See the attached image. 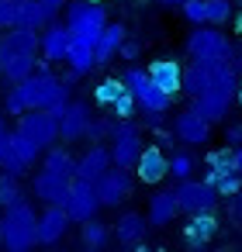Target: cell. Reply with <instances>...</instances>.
<instances>
[{
	"label": "cell",
	"mask_w": 242,
	"mask_h": 252,
	"mask_svg": "<svg viewBox=\"0 0 242 252\" xmlns=\"http://www.w3.org/2000/svg\"><path fill=\"white\" fill-rule=\"evenodd\" d=\"M56 7H49L45 0H21V18H18V28H32V32H45L52 21H56Z\"/></svg>",
	"instance_id": "obj_22"
},
{
	"label": "cell",
	"mask_w": 242,
	"mask_h": 252,
	"mask_svg": "<svg viewBox=\"0 0 242 252\" xmlns=\"http://www.w3.org/2000/svg\"><path fill=\"white\" fill-rule=\"evenodd\" d=\"M239 69H242V49H239Z\"/></svg>",
	"instance_id": "obj_51"
},
{
	"label": "cell",
	"mask_w": 242,
	"mask_h": 252,
	"mask_svg": "<svg viewBox=\"0 0 242 252\" xmlns=\"http://www.w3.org/2000/svg\"><path fill=\"white\" fill-rule=\"evenodd\" d=\"M38 69V56H18V59H4V83H25L32 73Z\"/></svg>",
	"instance_id": "obj_27"
},
{
	"label": "cell",
	"mask_w": 242,
	"mask_h": 252,
	"mask_svg": "<svg viewBox=\"0 0 242 252\" xmlns=\"http://www.w3.org/2000/svg\"><path fill=\"white\" fill-rule=\"evenodd\" d=\"M135 180H138V176H132V169H121V166H114L107 176H101V180H97L101 204H104V207H121V204L132 197V190H135Z\"/></svg>",
	"instance_id": "obj_14"
},
{
	"label": "cell",
	"mask_w": 242,
	"mask_h": 252,
	"mask_svg": "<svg viewBox=\"0 0 242 252\" xmlns=\"http://www.w3.org/2000/svg\"><path fill=\"white\" fill-rule=\"evenodd\" d=\"M94 4H107V0H94Z\"/></svg>",
	"instance_id": "obj_53"
},
{
	"label": "cell",
	"mask_w": 242,
	"mask_h": 252,
	"mask_svg": "<svg viewBox=\"0 0 242 252\" xmlns=\"http://www.w3.org/2000/svg\"><path fill=\"white\" fill-rule=\"evenodd\" d=\"M63 207L69 211V218H73L76 224L97 218V211L104 207V204H101V193H97V183H94V180H80V176H73V187H69V197H66Z\"/></svg>",
	"instance_id": "obj_10"
},
{
	"label": "cell",
	"mask_w": 242,
	"mask_h": 252,
	"mask_svg": "<svg viewBox=\"0 0 242 252\" xmlns=\"http://www.w3.org/2000/svg\"><path fill=\"white\" fill-rule=\"evenodd\" d=\"M173 135H176V142L180 145H187V149H197V145H207L211 142V135H214V121L201 111V107H183V111H176L173 114Z\"/></svg>",
	"instance_id": "obj_7"
},
{
	"label": "cell",
	"mask_w": 242,
	"mask_h": 252,
	"mask_svg": "<svg viewBox=\"0 0 242 252\" xmlns=\"http://www.w3.org/2000/svg\"><path fill=\"white\" fill-rule=\"evenodd\" d=\"M225 142L235 149L242 145V121H225Z\"/></svg>",
	"instance_id": "obj_40"
},
{
	"label": "cell",
	"mask_w": 242,
	"mask_h": 252,
	"mask_svg": "<svg viewBox=\"0 0 242 252\" xmlns=\"http://www.w3.org/2000/svg\"><path fill=\"white\" fill-rule=\"evenodd\" d=\"M11 131H7V114H0V138H7Z\"/></svg>",
	"instance_id": "obj_46"
},
{
	"label": "cell",
	"mask_w": 242,
	"mask_h": 252,
	"mask_svg": "<svg viewBox=\"0 0 242 252\" xmlns=\"http://www.w3.org/2000/svg\"><path fill=\"white\" fill-rule=\"evenodd\" d=\"M114 121H118V118L94 114V121H90V131H87V142H107V138H111V131H114Z\"/></svg>",
	"instance_id": "obj_36"
},
{
	"label": "cell",
	"mask_w": 242,
	"mask_h": 252,
	"mask_svg": "<svg viewBox=\"0 0 242 252\" xmlns=\"http://www.w3.org/2000/svg\"><path fill=\"white\" fill-rule=\"evenodd\" d=\"M232 28H235V35L242 38V14H235V18H232Z\"/></svg>",
	"instance_id": "obj_45"
},
{
	"label": "cell",
	"mask_w": 242,
	"mask_h": 252,
	"mask_svg": "<svg viewBox=\"0 0 242 252\" xmlns=\"http://www.w3.org/2000/svg\"><path fill=\"white\" fill-rule=\"evenodd\" d=\"M183 49H187L190 59H228V63L239 66V52H235V45H232L214 25H194V32L187 35Z\"/></svg>",
	"instance_id": "obj_5"
},
{
	"label": "cell",
	"mask_w": 242,
	"mask_h": 252,
	"mask_svg": "<svg viewBox=\"0 0 242 252\" xmlns=\"http://www.w3.org/2000/svg\"><path fill=\"white\" fill-rule=\"evenodd\" d=\"M204 180H207L221 197H235V193L242 190V176H239V169H228V173H211V169H204Z\"/></svg>",
	"instance_id": "obj_30"
},
{
	"label": "cell",
	"mask_w": 242,
	"mask_h": 252,
	"mask_svg": "<svg viewBox=\"0 0 242 252\" xmlns=\"http://www.w3.org/2000/svg\"><path fill=\"white\" fill-rule=\"evenodd\" d=\"M232 152H235V169H239V176H242V145H235Z\"/></svg>",
	"instance_id": "obj_43"
},
{
	"label": "cell",
	"mask_w": 242,
	"mask_h": 252,
	"mask_svg": "<svg viewBox=\"0 0 242 252\" xmlns=\"http://www.w3.org/2000/svg\"><path fill=\"white\" fill-rule=\"evenodd\" d=\"M32 166L18 156V149H14V142H11V135L7 138H0V173H11V176H25Z\"/></svg>",
	"instance_id": "obj_29"
},
{
	"label": "cell",
	"mask_w": 242,
	"mask_h": 252,
	"mask_svg": "<svg viewBox=\"0 0 242 252\" xmlns=\"http://www.w3.org/2000/svg\"><path fill=\"white\" fill-rule=\"evenodd\" d=\"M228 218L232 221H242V190L235 197H228Z\"/></svg>",
	"instance_id": "obj_42"
},
{
	"label": "cell",
	"mask_w": 242,
	"mask_h": 252,
	"mask_svg": "<svg viewBox=\"0 0 242 252\" xmlns=\"http://www.w3.org/2000/svg\"><path fill=\"white\" fill-rule=\"evenodd\" d=\"M0 80H4V63H0Z\"/></svg>",
	"instance_id": "obj_52"
},
{
	"label": "cell",
	"mask_w": 242,
	"mask_h": 252,
	"mask_svg": "<svg viewBox=\"0 0 242 252\" xmlns=\"http://www.w3.org/2000/svg\"><path fill=\"white\" fill-rule=\"evenodd\" d=\"M11 142H14V149H18V156H21V159H25L28 166H35V162L42 159V149H38V145H35L32 138H25V135H21L18 128L11 131Z\"/></svg>",
	"instance_id": "obj_34"
},
{
	"label": "cell",
	"mask_w": 242,
	"mask_h": 252,
	"mask_svg": "<svg viewBox=\"0 0 242 252\" xmlns=\"http://www.w3.org/2000/svg\"><path fill=\"white\" fill-rule=\"evenodd\" d=\"M63 21L73 32V38H87L94 45L104 35V28L111 25L107 4H94V0H69V4L63 7Z\"/></svg>",
	"instance_id": "obj_4"
},
{
	"label": "cell",
	"mask_w": 242,
	"mask_h": 252,
	"mask_svg": "<svg viewBox=\"0 0 242 252\" xmlns=\"http://www.w3.org/2000/svg\"><path fill=\"white\" fill-rule=\"evenodd\" d=\"M90 104L87 100H69L63 111H59V142L73 145V142H83L87 131H90Z\"/></svg>",
	"instance_id": "obj_11"
},
{
	"label": "cell",
	"mask_w": 242,
	"mask_h": 252,
	"mask_svg": "<svg viewBox=\"0 0 242 252\" xmlns=\"http://www.w3.org/2000/svg\"><path fill=\"white\" fill-rule=\"evenodd\" d=\"M214 235H218V218H214V211H211V214H190V221L183 224V245H187L190 252H201Z\"/></svg>",
	"instance_id": "obj_19"
},
{
	"label": "cell",
	"mask_w": 242,
	"mask_h": 252,
	"mask_svg": "<svg viewBox=\"0 0 242 252\" xmlns=\"http://www.w3.org/2000/svg\"><path fill=\"white\" fill-rule=\"evenodd\" d=\"M42 166L52 169V173H63V176H76V156L69 152L66 142H56L52 149L42 152Z\"/></svg>",
	"instance_id": "obj_26"
},
{
	"label": "cell",
	"mask_w": 242,
	"mask_h": 252,
	"mask_svg": "<svg viewBox=\"0 0 242 252\" xmlns=\"http://www.w3.org/2000/svg\"><path fill=\"white\" fill-rule=\"evenodd\" d=\"M25 193H21V176H11V173H0V207H11L18 204Z\"/></svg>",
	"instance_id": "obj_32"
},
{
	"label": "cell",
	"mask_w": 242,
	"mask_h": 252,
	"mask_svg": "<svg viewBox=\"0 0 242 252\" xmlns=\"http://www.w3.org/2000/svg\"><path fill=\"white\" fill-rule=\"evenodd\" d=\"M0 242L7 252H25L38 245V214L32 207V200H18L11 207H4L0 214Z\"/></svg>",
	"instance_id": "obj_2"
},
{
	"label": "cell",
	"mask_w": 242,
	"mask_h": 252,
	"mask_svg": "<svg viewBox=\"0 0 242 252\" xmlns=\"http://www.w3.org/2000/svg\"><path fill=\"white\" fill-rule=\"evenodd\" d=\"M145 69H149V76H152V80H156V83L170 94V97H173L176 90H183V66H180L176 59L159 56V59H152Z\"/></svg>",
	"instance_id": "obj_20"
},
{
	"label": "cell",
	"mask_w": 242,
	"mask_h": 252,
	"mask_svg": "<svg viewBox=\"0 0 242 252\" xmlns=\"http://www.w3.org/2000/svg\"><path fill=\"white\" fill-rule=\"evenodd\" d=\"M111 169H114V156H111V145H104V142H90L87 152L76 159V176L80 180H94L97 183Z\"/></svg>",
	"instance_id": "obj_15"
},
{
	"label": "cell",
	"mask_w": 242,
	"mask_h": 252,
	"mask_svg": "<svg viewBox=\"0 0 242 252\" xmlns=\"http://www.w3.org/2000/svg\"><path fill=\"white\" fill-rule=\"evenodd\" d=\"M45 4H49V7H56V11H63V7L69 4V0H45Z\"/></svg>",
	"instance_id": "obj_47"
},
{
	"label": "cell",
	"mask_w": 242,
	"mask_h": 252,
	"mask_svg": "<svg viewBox=\"0 0 242 252\" xmlns=\"http://www.w3.org/2000/svg\"><path fill=\"white\" fill-rule=\"evenodd\" d=\"M111 238H114V228H107L97 218H90V221L80 224V249L83 252H104Z\"/></svg>",
	"instance_id": "obj_25"
},
{
	"label": "cell",
	"mask_w": 242,
	"mask_h": 252,
	"mask_svg": "<svg viewBox=\"0 0 242 252\" xmlns=\"http://www.w3.org/2000/svg\"><path fill=\"white\" fill-rule=\"evenodd\" d=\"M111 156H114V166H121V169H132L135 173V166H138V159H142V152H145V138H142V128L135 125V121H114V131H111Z\"/></svg>",
	"instance_id": "obj_6"
},
{
	"label": "cell",
	"mask_w": 242,
	"mask_h": 252,
	"mask_svg": "<svg viewBox=\"0 0 242 252\" xmlns=\"http://www.w3.org/2000/svg\"><path fill=\"white\" fill-rule=\"evenodd\" d=\"M163 7H183V4H190V0H159Z\"/></svg>",
	"instance_id": "obj_44"
},
{
	"label": "cell",
	"mask_w": 242,
	"mask_h": 252,
	"mask_svg": "<svg viewBox=\"0 0 242 252\" xmlns=\"http://www.w3.org/2000/svg\"><path fill=\"white\" fill-rule=\"evenodd\" d=\"M239 4H242V0H239Z\"/></svg>",
	"instance_id": "obj_56"
},
{
	"label": "cell",
	"mask_w": 242,
	"mask_h": 252,
	"mask_svg": "<svg viewBox=\"0 0 242 252\" xmlns=\"http://www.w3.org/2000/svg\"><path fill=\"white\" fill-rule=\"evenodd\" d=\"M25 252H35V249H25Z\"/></svg>",
	"instance_id": "obj_54"
},
{
	"label": "cell",
	"mask_w": 242,
	"mask_h": 252,
	"mask_svg": "<svg viewBox=\"0 0 242 252\" xmlns=\"http://www.w3.org/2000/svg\"><path fill=\"white\" fill-rule=\"evenodd\" d=\"M69 45H73V32L66 28V21H52L42 32V59L45 63H66Z\"/></svg>",
	"instance_id": "obj_17"
},
{
	"label": "cell",
	"mask_w": 242,
	"mask_h": 252,
	"mask_svg": "<svg viewBox=\"0 0 242 252\" xmlns=\"http://www.w3.org/2000/svg\"><path fill=\"white\" fill-rule=\"evenodd\" d=\"M18 18H21V0H0V32L18 28Z\"/></svg>",
	"instance_id": "obj_37"
},
{
	"label": "cell",
	"mask_w": 242,
	"mask_h": 252,
	"mask_svg": "<svg viewBox=\"0 0 242 252\" xmlns=\"http://www.w3.org/2000/svg\"><path fill=\"white\" fill-rule=\"evenodd\" d=\"M180 11H183V18L190 25H207V0H190V4H183Z\"/></svg>",
	"instance_id": "obj_39"
},
{
	"label": "cell",
	"mask_w": 242,
	"mask_h": 252,
	"mask_svg": "<svg viewBox=\"0 0 242 252\" xmlns=\"http://www.w3.org/2000/svg\"><path fill=\"white\" fill-rule=\"evenodd\" d=\"M235 18V11H232V0H207V25H228Z\"/></svg>",
	"instance_id": "obj_35"
},
{
	"label": "cell",
	"mask_w": 242,
	"mask_h": 252,
	"mask_svg": "<svg viewBox=\"0 0 242 252\" xmlns=\"http://www.w3.org/2000/svg\"><path fill=\"white\" fill-rule=\"evenodd\" d=\"M194 169H197L194 152H187V145H183V149H173V156H170V176L180 183V180H190Z\"/></svg>",
	"instance_id": "obj_31"
},
{
	"label": "cell",
	"mask_w": 242,
	"mask_h": 252,
	"mask_svg": "<svg viewBox=\"0 0 242 252\" xmlns=\"http://www.w3.org/2000/svg\"><path fill=\"white\" fill-rule=\"evenodd\" d=\"M180 214V200H176V187L173 190H156L145 204V218L152 228H166L173 224V218Z\"/></svg>",
	"instance_id": "obj_18"
},
{
	"label": "cell",
	"mask_w": 242,
	"mask_h": 252,
	"mask_svg": "<svg viewBox=\"0 0 242 252\" xmlns=\"http://www.w3.org/2000/svg\"><path fill=\"white\" fill-rule=\"evenodd\" d=\"M49 252H66V249H59V245H52V249H49Z\"/></svg>",
	"instance_id": "obj_50"
},
{
	"label": "cell",
	"mask_w": 242,
	"mask_h": 252,
	"mask_svg": "<svg viewBox=\"0 0 242 252\" xmlns=\"http://www.w3.org/2000/svg\"><path fill=\"white\" fill-rule=\"evenodd\" d=\"M69 224H73V218H69V211L63 204H45L38 211V245H45V249L59 245L66 238Z\"/></svg>",
	"instance_id": "obj_12"
},
{
	"label": "cell",
	"mask_w": 242,
	"mask_h": 252,
	"mask_svg": "<svg viewBox=\"0 0 242 252\" xmlns=\"http://www.w3.org/2000/svg\"><path fill=\"white\" fill-rule=\"evenodd\" d=\"M111 111H114V118L132 121V118H135V111H142V107H138V100H135V97H132V90H128V94H121V97H118V104H114Z\"/></svg>",
	"instance_id": "obj_38"
},
{
	"label": "cell",
	"mask_w": 242,
	"mask_h": 252,
	"mask_svg": "<svg viewBox=\"0 0 242 252\" xmlns=\"http://www.w3.org/2000/svg\"><path fill=\"white\" fill-rule=\"evenodd\" d=\"M145 228H149V218H145L142 211H125V214H118L114 238H118V245H125V249H135V245L145 238Z\"/></svg>",
	"instance_id": "obj_21"
},
{
	"label": "cell",
	"mask_w": 242,
	"mask_h": 252,
	"mask_svg": "<svg viewBox=\"0 0 242 252\" xmlns=\"http://www.w3.org/2000/svg\"><path fill=\"white\" fill-rule=\"evenodd\" d=\"M73 73L69 76H56L49 66H38L25 83H14L18 87V94H21V100H25V107L28 111H38V107H45V111H63L69 100H73Z\"/></svg>",
	"instance_id": "obj_1"
},
{
	"label": "cell",
	"mask_w": 242,
	"mask_h": 252,
	"mask_svg": "<svg viewBox=\"0 0 242 252\" xmlns=\"http://www.w3.org/2000/svg\"><path fill=\"white\" fill-rule=\"evenodd\" d=\"M218 190L207 183V180H180L176 183V200H180V211L183 214H211L218 211Z\"/></svg>",
	"instance_id": "obj_9"
},
{
	"label": "cell",
	"mask_w": 242,
	"mask_h": 252,
	"mask_svg": "<svg viewBox=\"0 0 242 252\" xmlns=\"http://www.w3.org/2000/svg\"><path fill=\"white\" fill-rule=\"evenodd\" d=\"M121 80H125V87L132 90V97L138 100V107L149 114V118H163L166 111H170V104H173V97L149 76V69H142V66H135V63H128L125 69H121Z\"/></svg>",
	"instance_id": "obj_3"
},
{
	"label": "cell",
	"mask_w": 242,
	"mask_h": 252,
	"mask_svg": "<svg viewBox=\"0 0 242 252\" xmlns=\"http://www.w3.org/2000/svg\"><path fill=\"white\" fill-rule=\"evenodd\" d=\"M18 131H21L25 138H32V142L45 152V149H52V145L59 142V114H56V111H45V107L28 111V114L18 118Z\"/></svg>",
	"instance_id": "obj_8"
},
{
	"label": "cell",
	"mask_w": 242,
	"mask_h": 252,
	"mask_svg": "<svg viewBox=\"0 0 242 252\" xmlns=\"http://www.w3.org/2000/svg\"><path fill=\"white\" fill-rule=\"evenodd\" d=\"M66 66H69V73L80 80V76H87L94 66H97V45L94 42H87V38H73V45H69V56H66Z\"/></svg>",
	"instance_id": "obj_23"
},
{
	"label": "cell",
	"mask_w": 242,
	"mask_h": 252,
	"mask_svg": "<svg viewBox=\"0 0 242 252\" xmlns=\"http://www.w3.org/2000/svg\"><path fill=\"white\" fill-rule=\"evenodd\" d=\"M235 104L242 107V83H239V94H235Z\"/></svg>",
	"instance_id": "obj_49"
},
{
	"label": "cell",
	"mask_w": 242,
	"mask_h": 252,
	"mask_svg": "<svg viewBox=\"0 0 242 252\" xmlns=\"http://www.w3.org/2000/svg\"><path fill=\"white\" fill-rule=\"evenodd\" d=\"M125 38H128L125 25H121V21H111V25L104 28V35L97 38V66H107L114 56H121V45H125Z\"/></svg>",
	"instance_id": "obj_24"
},
{
	"label": "cell",
	"mask_w": 242,
	"mask_h": 252,
	"mask_svg": "<svg viewBox=\"0 0 242 252\" xmlns=\"http://www.w3.org/2000/svg\"><path fill=\"white\" fill-rule=\"evenodd\" d=\"M69 187H73V176L52 173V169H45V166H38L35 176H32V193H35L42 204H66Z\"/></svg>",
	"instance_id": "obj_13"
},
{
	"label": "cell",
	"mask_w": 242,
	"mask_h": 252,
	"mask_svg": "<svg viewBox=\"0 0 242 252\" xmlns=\"http://www.w3.org/2000/svg\"><path fill=\"white\" fill-rule=\"evenodd\" d=\"M204 166L211 173H228V169H235V152L232 149H211L204 156Z\"/></svg>",
	"instance_id": "obj_33"
},
{
	"label": "cell",
	"mask_w": 242,
	"mask_h": 252,
	"mask_svg": "<svg viewBox=\"0 0 242 252\" xmlns=\"http://www.w3.org/2000/svg\"><path fill=\"white\" fill-rule=\"evenodd\" d=\"M138 52H142V45H138L135 38H125V45H121V59H125V63H135Z\"/></svg>",
	"instance_id": "obj_41"
},
{
	"label": "cell",
	"mask_w": 242,
	"mask_h": 252,
	"mask_svg": "<svg viewBox=\"0 0 242 252\" xmlns=\"http://www.w3.org/2000/svg\"><path fill=\"white\" fill-rule=\"evenodd\" d=\"M0 249H4V242H0Z\"/></svg>",
	"instance_id": "obj_55"
},
{
	"label": "cell",
	"mask_w": 242,
	"mask_h": 252,
	"mask_svg": "<svg viewBox=\"0 0 242 252\" xmlns=\"http://www.w3.org/2000/svg\"><path fill=\"white\" fill-rule=\"evenodd\" d=\"M135 176L145 183V187H159L166 176H170V156L163 145H145L138 166H135Z\"/></svg>",
	"instance_id": "obj_16"
},
{
	"label": "cell",
	"mask_w": 242,
	"mask_h": 252,
	"mask_svg": "<svg viewBox=\"0 0 242 252\" xmlns=\"http://www.w3.org/2000/svg\"><path fill=\"white\" fill-rule=\"evenodd\" d=\"M132 252H156V249H149V245H145V242H138V245H135V249H132Z\"/></svg>",
	"instance_id": "obj_48"
},
{
	"label": "cell",
	"mask_w": 242,
	"mask_h": 252,
	"mask_svg": "<svg viewBox=\"0 0 242 252\" xmlns=\"http://www.w3.org/2000/svg\"><path fill=\"white\" fill-rule=\"evenodd\" d=\"M121 94H128L125 80H121V76H104V80H97V87H94V104H97V107H114Z\"/></svg>",
	"instance_id": "obj_28"
}]
</instances>
